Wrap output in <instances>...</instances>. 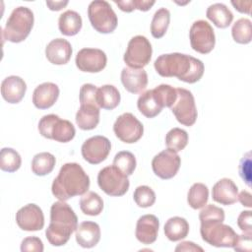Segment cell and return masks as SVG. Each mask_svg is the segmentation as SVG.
<instances>
[{"label": "cell", "instance_id": "cell-1", "mask_svg": "<svg viewBox=\"0 0 252 252\" xmlns=\"http://www.w3.org/2000/svg\"><path fill=\"white\" fill-rule=\"evenodd\" d=\"M154 66L159 76L176 77L188 84L200 81L205 71L204 63L200 59L178 52L159 55Z\"/></svg>", "mask_w": 252, "mask_h": 252}, {"label": "cell", "instance_id": "cell-2", "mask_svg": "<svg viewBox=\"0 0 252 252\" xmlns=\"http://www.w3.org/2000/svg\"><path fill=\"white\" fill-rule=\"evenodd\" d=\"M90 188V177L83 167L76 162H68L61 166L57 177L53 180L52 194L60 201H67L81 196Z\"/></svg>", "mask_w": 252, "mask_h": 252}, {"label": "cell", "instance_id": "cell-3", "mask_svg": "<svg viewBox=\"0 0 252 252\" xmlns=\"http://www.w3.org/2000/svg\"><path fill=\"white\" fill-rule=\"evenodd\" d=\"M77 227L78 218L73 209L65 201L53 203L50 208V223L45 230L48 242L53 246L66 244Z\"/></svg>", "mask_w": 252, "mask_h": 252}, {"label": "cell", "instance_id": "cell-4", "mask_svg": "<svg viewBox=\"0 0 252 252\" xmlns=\"http://www.w3.org/2000/svg\"><path fill=\"white\" fill-rule=\"evenodd\" d=\"M33 13L30 8L24 6L15 8L2 30V37L13 43L24 41L33 27Z\"/></svg>", "mask_w": 252, "mask_h": 252}, {"label": "cell", "instance_id": "cell-5", "mask_svg": "<svg viewBox=\"0 0 252 252\" xmlns=\"http://www.w3.org/2000/svg\"><path fill=\"white\" fill-rule=\"evenodd\" d=\"M88 17L92 27L100 33H111L118 20L110 4L104 0L92 1L88 7Z\"/></svg>", "mask_w": 252, "mask_h": 252}, {"label": "cell", "instance_id": "cell-6", "mask_svg": "<svg viewBox=\"0 0 252 252\" xmlns=\"http://www.w3.org/2000/svg\"><path fill=\"white\" fill-rule=\"evenodd\" d=\"M38 131L44 138L60 143L70 142L76 134L74 125L56 114L44 115L38 122Z\"/></svg>", "mask_w": 252, "mask_h": 252}, {"label": "cell", "instance_id": "cell-7", "mask_svg": "<svg viewBox=\"0 0 252 252\" xmlns=\"http://www.w3.org/2000/svg\"><path fill=\"white\" fill-rule=\"evenodd\" d=\"M202 239L215 247H233L238 234L233 228L221 221L201 222Z\"/></svg>", "mask_w": 252, "mask_h": 252}, {"label": "cell", "instance_id": "cell-8", "mask_svg": "<svg viewBox=\"0 0 252 252\" xmlns=\"http://www.w3.org/2000/svg\"><path fill=\"white\" fill-rule=\"evenodd\" d=\"M97 184L105 194L113 197L123 196L130 186L127 175L113 164L99 170Z\"/></svg>", "mask_w": 252, "mask_h": 252}, {"label": "cell", "instance_id": "cell-9", "mask_svg": "<svg viewBox=\"0 0 252 252\" xmlns=\"http://www.w3.org/2000/svg\"><path fill=\"white\" fill-rule=\"evenodd\" d=\"M153 48L149 39L144 35L133 36L127 45L123 60L130 68L142 69L151 61Z\"/></svg>", "mask_w": 252, "mask_h": 252}, {"label": "cell", "instance_id": "cell-10", "mask_svg": "<svg viewBox=\"0 0 252 252\" xmlns=\"http://www.w3.org/2000/svg\"><path fill=\"white\" fill-rule=\"evenodd\" d=\"M177 97L170 107L176 120L184 126H192L197 120V108L192 93L186 89H176Z\"/></svg>", "mask_w": 252, "mask_h": 252}, {"label": "cell", "instance_id": "cell-11", "mask_svg": "<svg viewBox=\"0 0 252 252\" xmlns=\"http://www.w3.org/2000/svg\"><path fill=\"white\" fill-rule=\"evenodd\" d=\"M189 38L191 47L201 53H210L216 43V36L212 26L205 20L194 22L189 31Z\"/></svg>", "mask_w": 252, "mask_h": 252}, {"label": "cell", "instance_id": "cell-12", "mask_svg": "<svg viewBox=\"0 0 252 252\" xmlns=\"http://www.w3.org/2000/svg\"><path fill=\"white\" fill-rule=\"evenodd\" d=\"M113 131L120 141L126 144H133L142 138L144 126L132 113L125 112L115 120Z\"/></svg>", "mask_w": 252, "mask_h": 252}, {"label": "cell", "instance_id": "cell-13", "mask_svg": "<svg viewBox=\"0 0 252 252\" xmlns=\"http://www.w3.org/2000/svg\"><path fill=\"white\" fill-rule=\"evenodd\" d=\"M111 150L110 141L100 135L87 139L81 148L82 157L91 164H98L106 159Z\"/></svg>", "mask_w": 252, "mask_h": 252}, {"label": "cell", "instance_id": "cell-14", "mask_svg": "<svg viewBox=\"0 0 252 252\" xmlns=\"http://www.w3.org/2000/svg\"><path fill=\"white\" fill-rule=\"evenodd\" d=\"M181 164L177 153L166 149L154 157L152 168L154 173L161 179H170L176 175Z\"/></svg>", "mask_w": 252, "mask_h": 252}, {"label": "cell", "instance_id": "cell-15", "mask_svg": "<svg viewBox=\"0 0 252 252\" xmlns=\"http://www.w3.org/2000/svg\"><path fill=\"white\" fill-rule=\"evenodd\" d=\"M76 66L82 72L97 73L102 71L107 62L106 54L98 48H82L76 55Z\"/></svg>", "mask_w": 252, "mask_h": 252}, {"label": "cell", "instance_id": "cell-16", "mask_svg": "<svg viewBox=\"0 0 252 252\" xmlns=\"http://www.w3.org/2000/svg\"><path fill=\"white\" fill-rule=\"evenodd\" d=\"M18 226L26 231L40 230L44 226V216L42 210L35 204H28L16 213Z\"/></svg>", "mask_w": 252, "mask_h": 252}, {"label": "cell", "instance_id": "cell-17", "mask_svg": "<svg viewBox=\"0 0 252 252\" xmlns=\"http://www.w3.org/2000/svg\"><path fill=\"white\" fill-rule=\"evenodd\" d=\"M158 227L159 220L155 215H144L137 220L136 238L143 244H152L157 240Z\"/></svg>", "mask_w": 252, "mask_h": 252}, {"label": "cell", "instance_id": "cell-18", "mask_svg": "<svg viewBox=\"0 0 252 252\" xmlns=\"http://www.w3.org/2000/svg\"><path fill=\"white\" fill-rule=\"evenodd\" d=\"M71 43L64 38L52 39L45 48L47 60L54 65H64L69 62L72 56Z\"/></svg>", "mask_w": 252, "mask_h": 252}, {"label": "cell", "instance_id": "cell-19", "mask_svg": "<svg viewBox=\"0 0 252 252\" xmlns=\"http://www.w3.org/2000/svg\"><path fill=\"white\" fill-rule=\"evenodd\" d=\"M121 82L127 92L140 94L148 85V75L143 68L135 69L125 67L121 71Z\"/></svg>", "mask_w": 252, "mask_h": 252}, {"label": "cell", "instance_id": "cell-20", "mask_svg": "<svg viewBox=\"0 0 252 252\" xmlns=\"http://www.w3.org/2000/svg\"><path fill=\"white\" fill-rule=\"evenodd\" d=\"M26 91V82L19 76H9L1 83V94L8 103H19L24 98Z\"/></svg>", "mask_w": 252, "mask_h": 252}, {"label": "cell", "instance_id": "cell-21", "mask_svg": "<svg viewBox=\"0 0 252 252\" xmlns=\"http://www.w3.org/2000/svg\"><path fill=\"white\" fill-rule=\"evenodd\" d=\"M59 96V88L56 84L46 82L38 85L32 94V103L38 109L51 107Z\"/></svg>", "mask_w": 252, "mask_h": 252}, {"label": "cell", "instance_id": "cell-22", "mask_svg": "<svg viewBox=\"0 0 252 252\" xmlns=\"http://www.w3.org/2000/svg\"><path fill=\"white\" fill-rule=\"evenodd\" d=\"M212 197L220 205H232L237 201L238 188L231 179L221 178L213 186Z\"/></svg>", "mask_w": 252, "mask_h": 252}, {"label": "cell", "instance_id": "cell-23", "mask_svg": "<svg viewBox=\"0 0 252 252\" xmlns=\"http://www.w3.org/2000/svg\"><path fill=\"white\" fill-rule=\"evenodd\" d=\"M76 241L83 248H92L100 240V227L94 221H83L76 229Z\"/></svg>", "mask_w": 252, "mask_h": 252}, {"label": "cell", "instance_id": "cell-24", "mask_svg": "<svg viewBox=\"0 0 252 252\" xmlns=\"http://www.w3.org/2000/svg\"><path fill=\"white\" fill-rule=\"evenodd\" d=\"M99 122V107L95 104H80L76 123L82 130H93Z\"/></svg>", "mask_w": 252, "mask_h": 252}, {"label": "cell", "instance_id": "cell-25", "mask_svg": "<svg viewBox=\"0 0 252 252\" xmlns=\"http://www.w3.org/2000/svg\"><path fill=\"white\" fill-rule=\"evenodd\" d=\"M82 18L79 13L73 10H67L59 16L58 28L62 34L72 36L77 34L82 29Z\"/></svg>", "mask_w": 252, "mask_h": 252}, {"label": "cell", "instance_id": "cell-26", "mask_svg": "<svg viewBox=\"0 0 252 252\" xmlns=\"http://www.w3.org/2000/svg\"><path fill=\"white\" fill-rule=\"evenodd\" d=\"M206 16L216 27L220 29L227 28L233 20V14L222 3H215L209 6Z\"/></svg>", "mask_w": 252, "mask_h": 252}, {"label": "cell", "instance_id": "cell-27", "mask_svg": "<svg viewBox=\"0 0 252 252\" xmlns=\"http://www.w3.org/2000/svg\"><path fill=\"white\" fill-rule=\"evenodd\" d=\"M120 98L119 91L112 85H103L97 88L96 102L99 108L112 110L118 106Z\"/></svg>", "mask_w": 252, "mask_h": 252}, {"label": "cell", "instance_id": "cell-28", "mask_svg": "<svg viewBox=\"0 0 252 252\" xmlns=\"http://www.w3.org/2000/svg\"><path fill=\"white\" fill-rule=\"evenodd\" d=\"M189 232L188 221L181 217H172L164 224V234L170 241H178L185 238Z\"/></svg>", "mask_w": 252, "mask_h": 252}, {"label": "cell", "instance_id": "cell-29", "mask_svg": "<svg viewBox=\"0 0 252 252\" xmlns=\"http://www.w3.org/2000/svg\"><path fill=\"white\" fill-rule=\"evenodd\" d=\"M137 106L139 111L147 118H154L162 110V107L156 100L152 90L142 93L138 98Z\"/></svg>", "mask_w": 252, "mask_h": 252}, {"label": "cell", "instance_id": "cell-30", "mask_svg": "<svg viewBox=\"0 0 252 252\" xmlns=\"http://www.w3.org/2000/svg\"><path fill=\"white\" fill-rule=\"evenodd\" d=\"M80 209L85 215L98 216L103 210V201L97 193L88 191L80 199Z\"/></svg>", "mask_w": 252, "mask_h": 252}, {"label": "cell", "instance_id": "cell-31", "mask_svg": "<svg viewBox=\"0 0 252 252\" xmlns=\"http://www.w3.org/2000/svg\"><path fill=\"white\" fill-rule=\"evenodd\" d=\"M55 162V157L50 153L36 154L32 160V171L37 176H44L53 170Z\"/></svg>", "mask_w": 252, "mask_h": 252}, {"label": "cell", "instance_id": "cell-32", "mask_svg": "<svg viewBox=\"0 0 252 252\" xmlns=\"http://www.w3.org/2000/svg\"><path fill=\"white\" fill-rule=\"evenodd\" d=\"M170 13L166 8H159L154 14L151 23V33L155 38L162 37L169 26Z\"/></svg>", "mask_w": 252, "mask_h": 252}, {"label": "cell", "instance_id": "cell-33", "mask_svg": "<svg viewBox=\"0 0 252 252\" xmlns=\"http://www.w3.org/2000/svg\"><path fill=\"white\" fill-rule=\"evenodd\" d=\"M209 199V189L203 183H194L187 194L188 205L194 209H201L207 205Z\"/></svg>", "mask_w": 252, "mask_h": 252}, {"label": "cell", "instance_id": "cell-34", "mask_svg": "<svg viewBox=\"0 0 252 252\" xmlns=\"http://www.w3.org/2000/svg\"><path fill=\"white\" fill-rule=\"evenodd\" d=\"M231 34L235 42L247 44L252 39V24L249 19L241 18L237 20L231 29Z\"/></svg>", "mask_w": 252, "mask_h": 252}, {"label": "cell", "instance_id": "cell-35", "mask_svg": "<svg viewBox=\"0 0 252 252\" xmlns=\"http://www.w3.org/2000/svg\"><path fill=\"white\" fill-rule=\"evenodd\" d=\"M22 164L20 154L12 148H3L0 152V168L6 172L17 171Z\"/></svg>", "mask_w": 252, "mask_h": 252}, {"label": "cell", "instance_id": "cell-36", "mask_svg": "<svg viewBox=\"0 0 252 252\" xmlns=\"http://www.w3.org/2000/svg\"><path fill=\"white\" fill-rule=\"evenodd\" d=\"M188 144V134L185 130L175 127L169 130L165 136V145L167 149L178 153Z\"/></svg>", "mask_w": 252, "mask_h": 252}, {"label": "cell", "instance_id": "cell-37", "mask_svg": "<svg viewBox=\"0 0 252 252\" xmlns=\"http://www.w3.org/2000/svg\"><path fill=\"white\" fill-rule=\"evenodd\" d=\"M153 91L154 96L158 103L163 108V107H171L172 104L175 102L177 97V92L176 89L169 85L161 84L158 87H156Z\"/></svg>", "mask_w": 252, "mask_h": 252}, {"label": "cell", "instance_id": "cell-38", "mask_svg": "<svg viewBox=\"0 0 252 252\" xmlns=\"http://www.w3.org/2000/svg\"><path fill=\"white\" fill-rule=\"evenodd\" d=\"M136 164L135 156L128 151H121L117 153L113 158V165L127 176L133 174Z\"/></svg>", "mask_w": 252, "mask_h": 252}, {"label": "cell", "instance_id": "cell-39", "mask_svg": "<svg viewBox=\"0 0 252 252\" xmlns=\"http://www.w3.org/2000/svg\"><path fill=\"white\" fill-rule=\"evenodd\" d=\"M133 198L137 206L141 208H149L152 207L156 202V193L151 187L141 185L135 189Z\"/></svg>", "mask_w": 252, "mask_h": 252}, {"label": "cell", "instance_id": "cell-40", "mask_svg": "<svg viewBox=\"0 0 252 252\" xmlns=\"http://www.w3.org/2000/svg\"><path fill=\"white\" fill-rule=\"evenodd\" d=\"M200 222H209V221H221L224 220V211L215 205H207L203 207L202 211L199 214Z\"/></svg>", "mask_w": 252, "mask_h": 252}, {"label": "cell", "instance_id": "cell-41", "mask_svg": "<svg viewBox=\"0 0 252 252\" xmlns=\"http://www.w3.org/2000/svg\"><path fill=\"white\" fill-rule=\"evenodd\" d=\"M97 88L92 84H84L80 89V104H95L96 102ZM99 107V106H98Z\"/></svg>", "mask_w": 252, "mask_h": 252}, {"label": "cell", "instance_id": "cell-42", "mask_svg": "<svg viewBox=\"0 0 252 252\" xmlns=\"http://www.w3.org/2000/svg\"><path fill=\"white\" fill-rule=\"evenodd\" d=\"M239 175L242 180L251 187V153L248 152L243 156L239 163Z\"/></svg>", "mask_w": 252, "mask_h": 252}, {"label": "cell", "instance_id": "cell-43", "mask_svg": "<svg viewBox=\"0 0 252 252\" xmlns=\"http://www.w3.org/2000/svg\"><path fill=\"white\" fill-rule=\"evenodd\" d=\"M44 249L43 243L40 238L36 236H29L23 239L21 243V251L28 252V251H35V252H42Z\"/></svg>", "mask_w": 252, "mask_h": 252}, {"label": "cell", "instance_id": "cell-44", "mask_svg": "<svg viewBox=\"0 0 252 252\" xmlns=\"http://www.w3.org/2000/svg\"><path fill=\"white\" fill-rule=\"evenodd\" d=\"M232 248L235 251L251 252V250H252V234L243 233L241 235H238L236 242Z\"/></svg>", "mask_w": 252, "mask_h": 252}, {"label": "cell", "instance_id": "cell-45", "mask_svg": "<svg viewBox=\"0 0 252 252\" xmlns=\"http://www.w3.org/2000/svg\"><path fill=\"white\" fill-rule=\"evenodd\" d=\"M237 225L244 233L252 234L251 211H243L237 218Z\"/></svg>", "mask_w": 252, "mask_h": 252}, {"label": "cell", "instance_id": "cell-46", "mask_svg": "<svg viewBox=\"0 0 252 252\" xmlns=\"http://www.w3.org/2000/svg\"><path fill=\"white\" fill-rule=\"evenodd\" d=\"M175 251H203V248L192 241H183L176 246Z\"/></svg>", "mask_w": 252, "mask_h": 252}, {"label": "cell", "instance_id": "cell-47", "mask_svg": "<svg viewBox=\"0 0 252 252\" xmlns=\"http://www.w3.org/2000/svg\"><path fill=\"white\" fill-rule=\"evenodd\" d=\"M114 3L119 7L123 12L130 13L136 9L135 0H126V1H114Z\"/></svg>", "mask_w": 252, "mask_h": 252}, {"label": "cell", "instance_id": "cell-48", "mask_svg": "<svg viewBox=\"0 0 252 252\" xmlns=\"http://www.w3.org/2000/svg\"><path fill=\"white\" fill-rule=\"evenodd\" d=\"M231 4L233 7L240 13H245V14H250V9H251V1H231Z\"/></svg>", "mask_w": 252, "mask_h": 252}, {"label": "cell", "instance_id": "cell-49", "mask_svg": "<svg viewBox=\"0 0 252 252\" xmlns=\"http://www.w3.org/2000/svg\"><path fill=\"white\" fill-rule=\"evenodd\" d=\"M237 200L242 204V206L244 207H247V208H251L252 206V203H251V194L246 191V190H243L239 193L238 195V198Z\"/></svg>", "mask_w": 252, "mask_h": 252}, {"label": "cell", "instance_id": "cell-50", "mask_svg": "<svg viewBox=\"0 0 252 252\" xmlns=\"http://www.w3.org/2000/svg\"><path fill=\"white\" fill-rule=\"evenodd\" d=\"M155 4V1H145V0H135V6L136 9L146 12L150 10Z\"/></svg>", "mask_w": 252, "mask_h": 252}, {"label": "cell", "instance_id": "cell-51", "mask_svg": "<svg viewBox=\"0 0 252 252\" xmlns=\"http://www.w3.org/2000/svg\"><path fill=\"white\" fill-rule=\"evenodd\" d=\"M68 3V1H46V5L51 11H59L67 6Z\"/></svg>", "mask_w": 252, "mask_h": 252}]
</instances>
